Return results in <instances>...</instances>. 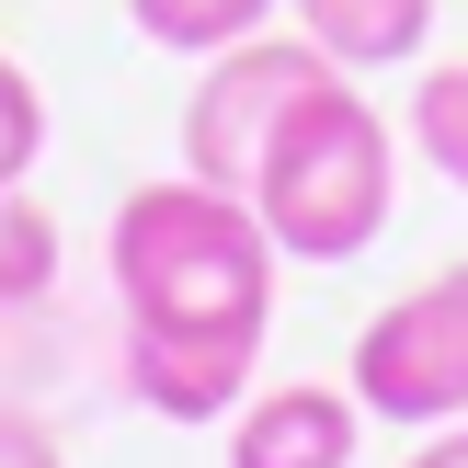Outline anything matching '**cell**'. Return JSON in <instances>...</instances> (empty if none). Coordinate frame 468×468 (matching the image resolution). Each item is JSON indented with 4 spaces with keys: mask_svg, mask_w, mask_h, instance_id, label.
<instances>
[{
    "mask_svg": "<svg viewBox=\"0 0 468 468\" xmlns=\"http://www.w3.org/2000/svg\"><path fill=\"white\" fill-rule=\"evenodd\" d=\"M103 274H114V309H126V400L137 411L206 434L263 388L286 251H274L251 195L195 183V172L126 183V206L103 229Z\"/></svg>",
    "mask_w": 468,
    "mask_h": 468,
    "instance_id": "obj_1",
    "label": "cell"
},
{
    "mask_svg": "<svg viewBox=\"0 0 468 468\" xmlns=\"http://www.w3.org/2000/svg\"><path fill=\"white\" fill-rule=\"evenodd\" d=\"M251 206H263L286 263H366L388 240V218H400V137L355 91V69L297 91V114L274 126L263 172H251Z\"/></svg>",
    "mask_w": 468,
    "mask_h": 468,
    "instance_id": "obj_2",
    "label": "cell"
},
{
    "mask_svg": "<svg viewBox=\"0 0 468 468\" xmlns=\"http://www.w3.org/2000/svg\"><path fill=\"white\" fill-rule=\"evenodd\" d=\"M309 80H332V58H320L309 35H240V46H218V58H195V91H183V172L195 183H229V195H251V172H263V149H274V126L297 114V91Z\"/></svg>",
    "mask_w": 468,
    "mask_h": 468,
    "instance_id": "obj_3",
    "label": "cell"
},
{
    "mask_svg": "<svg viewBox=\"0 0 468 468\" xmlns=\"http://www.w3.org/2000/svg\"><path fill=\"white\" fill-rule=\"evenodd\" d=\"M343 388L366 400V423H411V434L468 423V263L423 274L411 297H388V309L355 332Z\"/></svg>",
    "mask_w": 468,
    "mask_h": 468,
    "instance_id": "obj_4",
    "label": "cell"
},
{
    "mask_svg": "<svg viewBox=\"0 0 468 468\" xmlns=\"http://www.w3.org/2000/svg\"><path fill=\"white\" fill-rule=\"evenodd\" d=\"M355 446H366V400L332 378L251 388L229 411V468H355Z\"/></svg>",
    "mask_w": 468,
    "mask_h": 468,
    "instance_id": "obj_5",
    "label": "cell"
},
{
    "mask_svg": "<svg viewBox=\"0 0 468 468\" xmlns=\"http://www.w3.org/2000/svg\"><path fill=\"white\" fill-rule=\"evenodd\" d=\"M286 23L320 46L332 69H400V58H423V35H434V0H286Z\"/></svg>",
    "mask_w": 468,
    "mask_h": 468,
    "instance_id": "obj_6",
    "label": "cell"
},
{
    "mask_svg": "<svg viewBox=\"0 0 468 468\" xmlns=\"http://www.w3.org/2000/svg\"><path fill=\"white\" fill-rule=\"evenodd\" d=\"M69 240H58V206H35V183H0V309H35L58 286Z\"/></svg>",
    "mask_w": 468,
    "mask_h": 468,
    "instance_id": "obj_7",
    "label": "cell"
},
{
    "mask_svg": "<svg viewBox=\"0 0 468 468\" xmlns=\"http://www.w3.org/2000/svg\"><path fill=\"white\" fill-rule=\"evenodd\" d=\"M274 12H286V0H126V23L149 46H172V58H218V46L263 35Z\"/></svg>",
    "mask_w": 468,
    "mask_h": 468,
    "instance_id": "obj_8",
    "label": "cell"
},
{
    "mask_svg": "<svg viewBox=\"0 0 468 468\" xmlns=\"http://www.w3.org/2000/svg\"><path fill=\"white\" fill-rule=\"evenodd\" d=\"M411 149H423L434 183H457V195H468V58H446V69L411 80Z\"/></svg>",
    "mask_w": 468,
    "mask_h": 468,
    "instance_id": "obj_9",
    "label": "cell"
},
{
    "mask_svg": "<svg viewBox=\"0 0 468 468\" xmlns=\"http://www.w3.org/2000/svg\"><path fill=\"white\" fill-rule=\"evenodd\" d=\"M35 160H46V91L23 58H0V183H35Z\"/></svg>",
    "mask_w": 468,
    "mask_h": 468,
    "instance_id": "obj_10",
    "label": "cell"
},
{
    "mask_svg": "<svg viewBox=\"0 0 468 468\" xmlns=\"http://www.w3.org/2000/svg\"><path fill=\"white\" fill-rule=\"evenodd\" d=\"M0 468H69V446L35 423V411H12V400H0Z\"/></svg>",
    "mask_w": 468,
    "mask_h": 468,
    "instance_id": "obj_11",
    "label": "cell"
},
{
    "mask_svg": "<svg viewBox=\"0 0 468 468\" xmlns=\"http://www.w3.org/2000/svg\"><path fill=\"white\" fill-rule=\"evenodd\" d=\"M411 468H468V423H434L423 446H411Z\"/></svg>",
    "mask_w": 468,
    "mask_h": 468,
    "instance_id": "obj_12",
    "label": "cell"
}]
</instances>
